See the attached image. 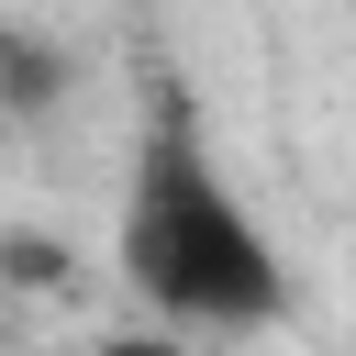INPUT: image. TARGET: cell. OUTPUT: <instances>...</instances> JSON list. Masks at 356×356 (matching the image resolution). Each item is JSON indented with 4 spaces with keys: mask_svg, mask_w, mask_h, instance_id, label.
I'll use <instances>...</instances> for the list:
<instances>
[{
    "mask_svg": "<svg viewBox=\"0 0 356 356\" xmlns=\"http://www.w3.org/2000/svg\"><path fill=\"white\" fill-rule=\"evenodd\" d=\"M111 267H122V289L167 334H256V323H289V267H278L267 222L234 200V178L211 167L200 111L178 89H156V111L134 134Z\"/></svg>",
    "mask_w": 356,
    "mask_h": 356,
    "instance_id": "1",
    "label": "cell"
},
{
    "mask_svg": "<svg viewBox=\"0 0 356 356\" xmlns=\"http://www.w3.org/2000/svg\"><path fill=\"white\" fill-rule=\"evenodd\" d=\"M67 89H78V56L33 22H0V122H44L67 111Z\"/></svg>",
    "mask_w": 356,
    "mask_h": 356,
    "instance_id": "2",
    "label": "cell"
},
{
    "mask_svg": "<svg viewBox=\"0 0 356 356\" xmlns=\"http://www.w3.org/2000/svg\"><path fill=\"white\" fill-rule=\"evenodd\" d=\"M0 267H11L22 289H56V278H67V256H56L44 234H11V245H0Z\"/></svg>",
    "mask_w": 356,
    "mask_h": 356,
    "instance_id": "3",
    "label": "cell"
},
{
    "mask_svg": "<svg viewBox=\"0 0 356 356\" xmlns=\"http://www.w3.org/2000/svg\"><path fill=\"white\" fill-rule=\"evenodd\" d=\"M100 356H178V334H111Z\"/></svg>",
    "mask_w": 356,
    "mask_h": 356,
    "instance_id": "4",
    "label": "cell"
}]
</instances>
